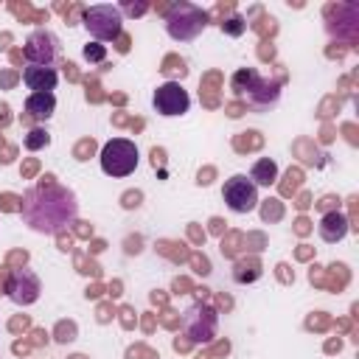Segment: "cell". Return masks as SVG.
Returning a JSON list of instances; mask_svg holds the SVG:
<instances>
[{
  "label": "cell",
  "instance_id": "cell-17",
  "mask_svg": "<svg viewBox=\"0 0 359 359\" xmlns=\"http://www.w3.org/2000/svg\"><path fill=\"white\" fill-rule=\"evenodd\" d=\"M149 6L146 3H137V6H132V3H123V6H118V11L123 14V11H129V14H143Z\"/></svg>",
  "mask_w": 359,
  "mask_h": 359
},
{
  "label": "cell",
  "instance_id": "cell-12",
  "mask_svg": "<svg viewBox=\"0 0 359 359\" xmlns=\"http://www.w3.org/2000/svg\"><path fill=\"white\" fill-rule=\"evenodd\" d=\"M250 180H252V185L258 188H269V185H275V180H278V163L275 160H269V157H261V160H255L252 163V168H250Z\"/></svg>",
  "mask_w": 359,
  "mask_h": 359
},
{
  "label": "cell",
  "instance_id": "cell-15",
  "mask_svg": "<svg viewBox=\"0 0 359 359\" xmlns=\"http://www.w3.org/2000/svg\"><path fill=\"white\" fill-rule=\"evenodd\" d=\"M244 28H247V22H244L238 14H233L227 22H222V31H227L230 36H238V34H244Z\"/></svg>",
  "mask_w": 359,
  "mask_h": 359
},
{
  "label": "cell",
  "instance_id": "cell-13",
  "mask_svg": "<svg viewBox=\"0 0 359 359\" xmlns=\"http://www.w3.org/2000/svg\"><path fill=\"white\" fill-rule=\"evenodd\" d=\"M258 81H261V73H258L255 67H244V70H238V73L233 76V90H236L238 95H250V93L258 87Z\"/></svg>",
  "mask_w": 359,
  "mask_h": 359
},
{
  "label": "cell",
  "instance_id": "cell-1",
  "mask_svg": "<svg viewBox=\"0 0 359 359\" xmlns=\"http://www.w3.org/2000/svg\"><path fill=\"white\" fill-rule=\"evenodd\" d=\"M22 222L36 233H56L59 227L70 224L79 213L76 194L65 185H59L53 177H45L39 185H34L20 205Z\"/></svg>",
  "mask_w": 359,
  "mask_h": 359
},
{
  "label": "cell",
  "instance_id": "cell-8",
  "mask_svg": "<svg viewBox=\"0 0 359 359\" xmlns=\"http://www.w3.org/2000/svg\"><path fill=\"white\" fill-rule=\"evenodd\" d=\"M22 53H25L28 65L50 67V65L56 62V56H59V39H56L50 31H45V28H36V31H34V34L25 39V45H22Z\"/></svg>",
  "mask_w": 359,
  "mask_h": 359
},
{
  "label": "cell",
  "instance_id": "cell-6",
  "mask_svg": "<svg viewBox=\"0 0 359 359\" xmlns=\"http://www.w3.org/2000/svg\"><path fill=\"white\" fill-rule=\"evenodd\" d=\"M3 289H6V297L14 300L17 306H31V303L39 300L42 283H39V278H36L34 269L22 266V269H11V272L6 275Z\"/></svg>",
  "mask_w": 359,
  "mask_h": 359
},
{
  "label": "cell",
  "instance_id": "cell-9",
  "mask_svg": "<svg viewBox=\"0 0 359 359\" xmlns=\"http://www.w3.org/2000/svg\"><path fill=\"white\" fill-rule=\"evenodd\" d=\"M59 81V73L53 67H39V65H28L22 70V84L34 93H53Z\"/></svg>",
  "mask_w": 359,
  "mask_h": 359
},
{
  "label": "cell",
  "instance_id": "cell-11",
  "mask_svg": "<svg viewBox=\"0 0 359 359\" xmlns=\"http://www.w3.org/2000/svg\"><path fill=\"white\" fill-rule=\"evenodd\" d=\"M56 112V95L53 93H31L25 98V118L28 121H48Z\"/></svg>",
  "mask_w": 359,
  "mask_h": 359
},
{
  "label": "cell",
  "instance_id": "cell-14",
  "mask_svg": "<svg viewBox=\"0 0 359 359\" xmlns=\"http://www.w3.org/2000/svg\"><path fill=\"white\" fill-rule=\"evenodd\" d=\"M48 132H42V129H31L28 132V137H25V149H31V151H36V149H42V146H48Z\"/></svg>",
  "mask_w": 359,
  "mask_h": 359
},
{
  "label": "cell",
  "instance_id": "cell-3",
  "mask_svg": "<svg viewBox=\"0 0 359 359\" xmlns=\"http://www.w3.org/2000/svg\"><path fill=\"white\" fill-rule=\"evenodd\" d=\"M81 22L95 42H112L123 31V14L118 11V6H109V3H98V6L84 8Z\"/></svg>",
  "mask_w": 359,
  "mask_h": 359
},
{
  "label": "cell",
  "instance_id": "cell-2",
  "mask_svg": "<svg viewBox=\"0 0 359 359\" xmlns=\"http://www.w3.org/2000/svg\"><path fill=\"white\" fill-rule=\"evenodd\" d=\"M208 25V11H202L194 3H174L165 11V31L177 42H191L196 39Z\"/></svg>",
  "mask_w": 359,
  "mask_h": 359
},
{
  "label": "cell",
  "instance_id": "cell-5",
  "mask_svg": "<svg viewBox=\"0 0 359 359\" xmlns=\"http://www.w3.org/2000/svg\"><path fill=\"white\" fill-rule=\"evenodd\" d=\"M222 199L233 213H250L258 208V188L247 174H233L222 188Z\"/></svg>",
  "mask_w": 359,
  "mask_h": 359
},
{
  "label": "cell",
  "instance_id": "cell-16",
  "mask_svg": "<svg viewBox=\"0 0 359 359\" xmlns=\"http://www.w3.org/2000/svg\"><path fill=\"white\" fill-rule=\"evenodd\" d=\"M104 56H107V48H104L101 42L84 45V59H90V62H104Z\"/></svg>",
  "mask_w": 359,
  "mask_h": 359
},
{
  "label": "cell",
  "instance_id": "cell-10",
  "mask_svg": "<svg viewBox=\"0 0 359 359\" xmlns=\"http://www.w3.org/2000/svg\"><path fill=\"white\" fill-rule=\"evenodd\" d=\"M348 230H351L348 216L339 213V210L325 213V216L320 219V224H317V233H320V238H323L325 244H337V241H342V238L348 236Z\"/></svg>",
  "mask_w": 359,
  "mask_h": 359
},
{
  "label": "cell",
  "instance_id": "cell-4",
  "mask_svg": "<svg viewBox=\"0 0 359 359\" xmlns=\"http://www.w3.org/2000/svg\"><path fill=\"white\" fill-rule=\"evenodd\" d=\"M101 168L109 177H129L137 168V146L129 137H112L101 149Z\"/></svg>",
  "mask_w": 359,
  "mask_h": 359
},
{
  "label": "cell",
  "instance_id": "cell-7",
  "mask_svg": "<svg viewBox=\"0 0 359 359\" xmlns=\"http://www.w3.org/2000/svg\"><path fill=\"white\" fill-rule=\"evenodd\" d=\"M151 104L163 118H177V115H185L191 109V95L180 81H165L154 90Z\"/></svg>",
  "mask_w": 359,
  "mask_h": 359
}]
</instances>
